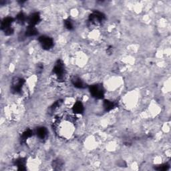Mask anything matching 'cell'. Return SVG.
<instances>
[{
	"label": "cell",
	"mask_w": 171,
	"mask_h": 171,
	"mask_svg": "<svg viewBox=\"0 0 171 171\" xmlns=\"http://www.w3.org/2000/svg\"><path fill=\"white\" fill-rule=\"evenodd\" d=\"M37 33V29H35L34 26H32V25H29L28 27H27L26 29V31H25V35H26V36H34Z\"/></svg>",
	"instance_id": "9c48e42d"
},
{
	"label": "cell",
	"mask_w": 171,
	"mask_h": 171,
	"mask_svg": "<svg viewBox=\"0 0 171 171\" xmlns=\"http://www.w3.org/2000/svg\"><path fill=\"white\" fill-rule=\"evenodd\" d=\"M115 106H116V105H115L114 103L111 102V101L105 100L104 102V108L106 111H110L112 110L115 107Z\"/></svg>",
	"instance_id": "7c38bea8"
},
{
	"label": "cell",
	"mask_w": 171,
	"mask_h": 171,
	"mask_svg": "<svg viewBox=\"0 0 171 171\" xmlns=\"http://www.w3.org/2000/svg\"><path fill=\"white\" fill-rule=\"evenodd\" d=\"M61 165H62V163H61V160H55L54 162H53V166H54V167H57L58 168H59V167L61 166Z\"/></svg>",
	"instance_id": "2e32d148"
},
{
	"label": "cell",
	"mask_w": 171,
	"mask_h": 171,
	"mask_svg": "<svg viewBox=\"0 0 171 171\" xmlns=\"http://www.w3.org/2000/svg\"><path fill=\"white\" fill-rule=\"evenodd\" d=\"M72 83L74 85L75 87L78 88H84V84H83V82L81 80L79 77H75L72 79Z\"/></svg>",
	"instance_id": "8fae6325"
},
{
	"label": "cell",
	"mask_w": 171,
	"mask_h": 171,
	"mask_svg": "<svg viewBox=\"0 0 171 171\" xmlns=\"http://www.w3.org/2000/svg\"><path fill=\"white\" fill-rule=\"evenodd\" d=\"M39 41L40 42L43 48L45 49H49L51 48L53 45V39L48 36L42 35L39 37Z\"/></svg>",
	"instance_id": "7a4b0ae2"
},
{
	"label": "cell",
	"mask_w": 171,
	"mask_h": 171,
	"mask_svg": "<svg viewBox=\"0 0 171 171\" xmlns=\"http://www.w3.org/2000/svg\"><path fill=\"white\" fill-rule=\"evenodd\" d=\"M17 20L19 21V22L23 23V22H24V21L25 20V15L23 14V13H20L17 15Z\"/></svg>",
	"instance_id": "5bb4252c"
},
{
	"label": "cell",
	"mask_w": 171,
	"mask_h": 171,
	"mask_svg": "<svg viewBox=\"0 0 171 171\" xmlns=\"http://www.w3.org/2000/svg\"><path fill=\"white\" fill-rule=\"evenodd\" d=\"M33 134V132L31 130H25L22 134V139L23 140H26L27 138H29Z\"/></svg>",
	"instance_id": "4fadbf2b"
},
{
	"label": "cell",
	"mask_w": 171,
	"mask_h": 171,
	"mask_svg": "<svg viewBox=\"0 0 171 171\" xmlns=\"http://www.w3.org/2000/svg\"><path fill=\"white\" fill-rule=\"evenodd\" d=\"M64 23H65V26L67 29H69V30L73 29V23H71V21L70 20H65Z\"/></svg>",
	"instance_id": "9a60e30c"
},
{
	"label": "cell",
	"mask_w": 171,
	"mask_h": 171,
	"mask_svg": "<svg viewBox=\"0 0 171 171\" xmlns=\"http://www.w3.org/2000/svg\"><path fill=\"white\" fill-rule=\"evenodd\" d=\"M168 166H167V165L164 164V165H161V166H158V168H156V169L158 170H165L168 169Z\"/></svg>",
	"instance_id": "e0dca14e"
},
{
	"label": "cell",
	"mask_w": 171,
	"mask_h": 171,
	"mask_svg": "<svg viewBox=\"0 0 171 171\" xmlns=\"http://www.w3.org/2000/svg\"><path fill=\"white\" fill-rule=\"evenodd\" d=\"M53 71L57 75L58 79H61L63 78V75H64V66H63L62 61L60 60L57 61L56 64L53 67Z\"/></svg>",
	"instance_id": "3957f363"
},
{
	"label": "cell",
	"mask_w": 171,
	"mask_h": 171,
	"mask_svg": "<svg viewBox=\"0 0 171 171\" xmlns=\"http://www.w3.org/2000/svg\"><path fill=\"white\" fill-rule=\"evenodd\" d=\"M105 19V15L99 11H94L90 16V22L94 23H100Z\"/></svg>",
	"instance_id": "5b68a950"
},
{
	"label": "cell",
	"mask_w": 171,
	"mask_h": 171,
	"mask_svg": "<svg viewBox=\"0 0 171 171\" xmlns=\"http://www.w3.org/2000/svg\"><path fill=\"white\" fill-rule=\"evenodd\" d=\"M13 22V19L11 17H6L1 22V29L3 30H5L6 29H8L11 27V24Z\"/></svg>",
	"instance_id": "52a82bcc"
},
{
	"label": "cell",
	"mask_w": 171,
	"mask_h": 171,
	"mask_svg": "<svg viewBox=\"0 0 171 171\" xmlns=\"http://www.w3.org/2000/svg\"><path fill=\"white\" fill-rule=\"evenodd\" d=\"M24 83V80L21 78H15L13 81L12 85H11V90L13 92L17 94V93L20 92V91L22 88V86Z\"/></svg>",
	"instance_id": "277c9868"
},
{
	"label": "cell",
	"mask_w": 171,
	"mask_h": 171,
	"mask_svg": "<svg viewBox=\"0 0 171 171\" xmlns=\"http://www.w3.org/2000/svg\"><path fill=\"white\" fill-rule=\"evenodd\" d=\"M73 111L75 114H81L83 111V106L80 102H77L73 106Z\"/></svg>",
	"instance_id": "ba28073f"
},
{
	"label": "cell",
	"mask_w": 171,
	"mask_h": 171,
	"mask_svg": "<svg viewBox=\"0 0 171 171\" xmlns=\"http://www.w3.org/2000/svg\"><path fill=\"white\" fill-rule=\"evenodd\" d=\"M37 136L40 139H44L47 136V131L44 127H41L37 130Z\"/></svg>",
	"instance_id": "30bf717a"
},
{
	"label": "cell",
	"mask_w": 171,
	"mask_h": 171,
	"mask_svg": "<svg viewBox=\"0 0 171 171\" xmlns=\"http://www.w3.org/2000/svg\"><path fill=\"white\" fill-rule=\"evenodd\" d=\"M90 93L94 98L100 99L104 97V91L102 85H93L90 86Z\"/></svg>",
	"instance_id": "6da1fadb"
},
{
	"label": "cell",
	"mask_w": 171,
	"mask_h": 171,
	"mask_svg": "<svg viewBox=\"0 0 171 171\" xmlns=\"http://www.w3.org/2000/svg\"><path fill=\"white\" fill-rule=\"evenodd\" d=\"M39 19H40V16H39L38 13H32L28 18V22L29 23V25H32L34 26L39 22Z\"/></svg>",
	"instance_id": "8992f818"
}]
</instances>
